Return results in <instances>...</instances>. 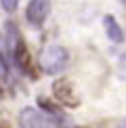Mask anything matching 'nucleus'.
I'll use <instances>...</instances> for the list:
<instances>
[{
  "mask_svg": "<svg viewBox=\"0 0 126 128\" xmlns=\"http://www.w3.org/2000/svg\"><path fill=\"white\" fill-rule=\"evenodd\" d=\"M52 94H55V99L59 101L61 105H65V107H78V105H80V97H78L74 84L67 78L55 80V84H52Z\"/></svg>",
  "mask_w": 126,
  "mask_h": 128,
  "instance_id": "nucleus-2",
  "label": "nucleus"
},
{
  "mask_svg": "<svg viewBox=\"0 0 126 128\" xmlns=\"http://www.w3.org/2000/svg\"><path fill=\"white\" fill-rule=\"evenodd\" d=\"M103 28H105V34H107V38L112 42H122L124 40L122 30H120L118 21H116L112 15H105V17H103Z\"/></svg>",
  "mask_w": 126,
  "mask_h": 128,
  "instance_id": "nucleus-6",
  "label": "nucleus"
},
{
  "mask_svg": "<svg viewBox=\"0 0 126 128\" xmlns=\"http://www.w3.org/2000/svg\"><path fill=\"white\" fill-rule=\"evenodd\" d=\"M48 10H50V0H30L28 8H25V19L38 28L46 21Z\"/></svg>",
  "mask_w": 126,
  "mask_h": 128,
  "instance_id": "nucleus-3",
  "label": "nucleus"
},
{
  "mask_svg": "<svg viewBox=\"0 0 126 128\" xmlns=\"http://www.w3.org/2000/svg\"><path fill=\"white\" fill-rule=\"evenodd\" d=\"M19 128H50V124L38 109L25 107L19 114Z\"/></svg>",
  "mask_w": 126,
  "mask_h": 128,
  "instance_id": "nucleus-4",
  "label": "nucleus"
},
{
  "mask_svg": "<svg viewBox=\"0 0 126 128\" xmlns=\"http://www.w3.org/2000/svg\"><path fill=\"white\" fill-rule=\"evenodd\" d=\"M13 59H15V63H17V67L21 69V72H25V74H32V72H34V69H32V57H30V50H28V46H25V42L21 40L19 34L15 36Z\"/></svg>",
  "mask_w": 126,
  "mask_h": 128,
  "instance_id": "nucleus-5",
  "label": "nucleus"
},
{
  "mask_svg": "<svg viewBox=\"0 0 126 128\" xmlns=\"http://www.w3.org/2000/svg\"><path fill=\"white\" fill-rule=\"evenodd\" d=\"M118 76L122 80H126V55H122L118 61Z\"/></svg>",
  "mask_w": 126,
  "mask_h": 128,
  "instance_id": "nucleus-8",
  "label": "nucleus"
},
{
  "mask_svg": "<svg viewBox=\"0 0 126 128\" xmlns=\"http://www.w3.org/2000/svg\"><path fill=\"white\" fill-rule=\"evenodd\" d=\"M6 76V63H4V59L0 57V78H4Z\"/></svg>",
  "mask_w": 126,
  "mask_h": 128,
  "instance_id": "nucleus-9",
  "label": "nucleus"
},
{
  "mask_svg": "<svg viewBox=\"0 0 126 128\" xmlns=\"http://www.w3.org/2000/svg\"><path fill=\"white\" fill-rule=\"evenodd\" d=\"M2 46H4V38H2V34H0V50H2Z\"/></svg>",
  "mask_w": 126,
  "mask_h": 128,
  "instance_id": "nucleus-11",
  "label": "nucleus"
},
{
  "mask_svg": "<svg viewBox=\"0 0 126 128\" xmlns=\"http://www.w3.org/2000/svg\"><path fill=\"white\" fill-rule=\"evenodd\" d=\"M0 4H2V8L6 10V13H13V10L17 8L19 0H0Z\"/></svg>",
  "mask_w": 126,
  "mask_h": 128,
  "instance_id": "nucleus-7",
  "label": "nucleus"
},
{
  "mask_svg": "<svg viewBox=\"0 0 126 128\" xmlns=\"http://www.w3.org/2000/svg\"><path fill=\"white\" fill-rule=\"evenodd\" d=\"M70 55L61 44H48L44 50L40 52V65L44 69V74H59L67 67Z\"/></svg>",
  "mask_w": 126,
  "mask_h": 128,
  "instance_id": "nucleus-1",
  "label": "nucleus"
},
{
  "mask_svg": "<svg viewBox=\"0 0 126 128\" xmlns=\"http://www.w3.org/2000/svg\"><path fill=\"white\" fill-rule=\"evenodd\" d=\"M116 128H126V120H124V122H120V124L116 126Z\"/></svg>",
  "mask_w": 126,
  "mask_h": 128,
  "instance_id": "nucleus-10",
  "label": "nucleus"
},
{
  "mask_svg": "<svg viewBox=\"0 0 126 128\" xmlns=\"http://www.w3.org/2000/svg\"><path fill=\"white\" fill-rule=\"evenodd\" d=\"M120 2H122V4H126V0H120Z\"/></svg>",
  "mask_w": 126,
  "mask_h": 128,
  "instance_id": "nucleus-12",
  "label": "nucleus"
}]
</instances>
